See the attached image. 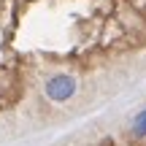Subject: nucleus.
<instances>
[{"mask_svg": "<svg viewBox=\"0 0 146 146\" xmlns=\"http://www.w3.org/2000/svg\"><path fill=\"white\" fill-rule=\"evenodd\" d=\"M78 81L70 76V73H54V76L46 78L43 84V95H46L52 103H68V100L76 95Z\"/></svg>", "mask_w": 146, "mask_h": 146, "instance_id": "f257e3e1", "label": "nucleus"}, {"mask_svg": "<svg viewBox=\"0 0 146 146\" xmlns=\"http://www.w3.org/2000/svg\"><path fill=\"white\" fill-rule=\"evenodd\" d=\"M130 133H133L135 138H146V108L138 111V114L133 116V122H130Z\"/></svg>", "mask_w": 146, "mask_h": 146, "instance_id": "f03ea898", "label": "nucleus"}]
</instances>
